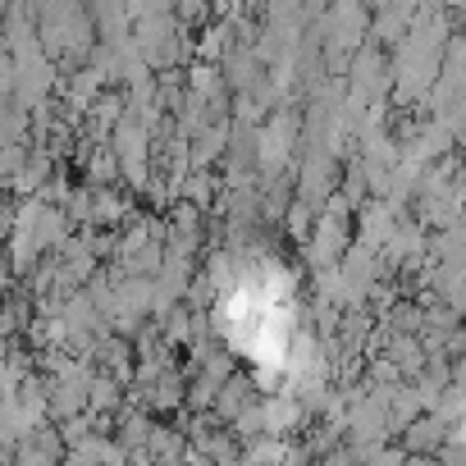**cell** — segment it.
Returning a JSON list of instances; mask_svg holds the SVG:
<instances>
[{
    "label": "cell",
    "instance_id": "cell-1",
    "mask_svg": "<svg viewBox=\"0 0 466 466\" xmlns=\"http://www.w3.org/2000/svg\"><path fill=\"white\" fill-rule=\"evenodd\" d=\"M402 466H434L430 457H411V461H402Z\"/></svg>",
    "mask_w": 466,
    "mask_h": 466
}]
</instances>
